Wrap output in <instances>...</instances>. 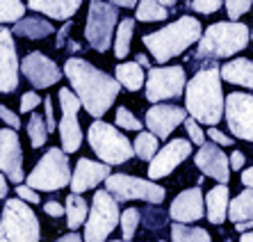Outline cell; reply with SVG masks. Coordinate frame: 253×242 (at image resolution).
<instances>
[{"instance_id": "cell-1", "label": "cell", "mask_w": 253, "mask_h": 242, "mask_svg": "<svg viewBox=\"0 0 253 242\" xmlns=\"http://www.w3.org/2000/svg\"><path fill=\"white\" fill-rule=\"evenodd\" d=\"M62 71L69 78L71 92L80 98L84 110L96 117V121L114 105L121 89L117 78L107 76L105 71L96 69L91 62L83 57H69Z\"/></svg>"}, {"instance_id": "cell-2", "label": "cell", "mask_w": 253, "mask_h": 242, "mask_svg": "<svg viewBox=\"0 0 253 242\" xmlns=\"http://www.w3.org/2000/svg\"><path fill=\"white\" fill-rule=\"evenodd\" d=\"M185 110L189 117L217 128L226 114V96L221 89V66L217 62L201 66L185 89Z\"/></svg>"}, {"instance_id": "cell-3", "label": "cell", "mask_w": 253, "mask_h": 242, "mask_svg": "<svg viewBox=\"0 0 253 242\" xmlns=\"http://www.w3.org/2000/svg\"><path fill=\"white\" fill-rule=\"evenodd\" d=\"M201 39H203V25H201V21L185 14V16L176 18L173 23L165 25L162 30H155V32L144 35L141 42H144V46L148 48L151 57L158 64H167L169 59H173L176 55H183L189 46H194Z\"/></svg>"}, {"instance_id": "cell-4", "label": "cell", "mask_w": 253, "mask_h": 242, "mask_svg": "<svg viewBox=\"0 0 253 242\" xmlns=\"http://www.w3.org/2000/svg\"><path fill=\"white\" fill-rule=\"evenodd\" d=\"M249 39H251V30L244 23H233V21H219V23H212L210 28L203 32V39L199 42L192 62H203V59H210V62H217V59H226L237 55L240 50L249 46Z\"/></svg>"}, {"instance_id": "cell-5", "label": "cell", "mask_w": 253, "mask_h": 242, "mask_svg": "<svg viewBox=\"0 0 253 242\" xmlns=\"http://www.w3.org/2000/svg\"><path fill=\"white\" fill-rule=\"evenodd\" d=\"M42 226L35 210L21 199H7L0 215V242H39Z\"/></svg>"}, {"instance_id": "cell-6", "label": "cell", "mask_w": 253, "mask_h": 242, "mask_svg": "<svg viewBox=\"0 0 253 242\" xmlns=\"http://www.w3.org/2000/svg\"><path fill=\"white\" fill-rule=\"evenodd\" d=\"M87 140H89V146L94 148V153L107 167L124 165V162H128L135 155V146H132V142L128 137L119 128H114L112 124H105L100 119L89 126Z\"/></svg>"}, {"instance_id": "cell-7", "label": "cell", "mask_w": 253, "mask_h": 242, "mask_svg": "<svg viewBox=\"0 0 253 242\" xmlns=\"http://www.w3.org/2000/svg\"><path fill=\"white\" fill-rule=\"evenodd\" d=\"M73 171L69 167V155L62 148L53 146L42 155L37 167L28 174V188L42 190V192H57V190L71 185Z\"/></svg>"}, {"instance_id": "cell-8", "label": "cell", "mask_w": 253, "mask_h": 242, "mask_svg": "<svg viewBox=\"0 0 253 242\" xmlns=\"http://www.w3.org/2000/svg\"><path fill=\"white\" fill-rule=\"evenodd\" d=\"M119 23L121 21H119V12H117V7H114V2H100V0L89 2L87 23H84L87 44L94 50H98V53L110 50Z\"/></svg>"}, {"instance_id": "cell-9", "label": "cell", "mask_w": 253, "mask_h": 242, "mask_svg": "<svg viewBox=\"0 0 253 242\" xmlns=\"http://www.w3.org/2000/svg\"><path fill=\"white\" fill-rule=\"evenodd\" d=\"M119 222H121L119 201L107 190H96L89 219L84 224V242H105Z\"/></svg>"}, {"instance_id": "cell-10", "label": "cell", "mask_w": 253, "mask_h": 242, "mask_svg": "<svg viewBox=\"0 0 253 242\" xmlns=\"http://www.w3.org/2000/svg\"><path fill=\"white\" fill-rule=\"evenodd\" d=\"M105 190L117 201H130L139 199L151 206H160L167 196V190L162 185L148 181V178H137L130 174H112L105 181Z\"/></svg>"}, {"instance_id": "cell-11", "label": "cell", "mask_w": 253, "mask_h": 242, "mask_svg": "<svg viewBox=\"0 0 253 242\" xmlns=\"http://www.w3.org/2000/svg\"><path fill=\"white\" fill-rule=\"evenodd\" d=\"M187 76L183 66H153L146 76V98L155 105L162 100L180 98L187 89Z\"/></svg>"}, {"instance_id": "cell-12", "label": "cell", "mask_w": 253, "mask_h": 242, "mask_svg": "<svg viewBox=\"0 0 253 242\" xmlns=\"http://www.w3.org/2000/svg\"><path fill=\"white\" fill-rule=\"evenodd\" d=\"M59 107H62V119L57 121V130L59 140H62V151L69 155L76 153L83 144V128L78 124V110L83 107V103L71 89L62 87L59 89Z\"/></svg>"}, {"instance_id": "cell-13", "label": "cell", "mask_w": 253, "mask_h": 242, "mask_svg": "<svg viewBox=\"0 0 253 242\" xmlns=\"http://www.w3.org/2000/svg\"><path fill=\"white\" fill-rule=\"evenodd\" d=\"M226 126L230 135L244 142H253V94L233 92L226 96Z\"/></svg>"}, {"instance_id": "cell-14", "label": "cell", "mask_w": 253, "mask_h": 242, "mask_svg": "<svg viewBox=\"0 0 253 242\" xmlns=\"http://www.w3.org/2000/svg\"><path fill=\"white\" fill-rule=\"evenodd\" d=\"M21 73L28 78V83L35 89H48L50 85L59 83L64 71L39 50H32L21 59Z\"/></svg>"}, {"instance_id": "cell-15", "label": "cell", "mask_w": 253, "mask_h": 242, "mask_svg": "<svg viewBox=\"0 0 253 242\" xmlns=\"http://www.w3.org/2000/svg\"><path fill=\"white\" fill-rule=\"evenodd\" d=\"M189 153H192V142H189V140H183V137L171 140V142L160 148L158 155L151 160V165H148V181L158 183V178L169 176L176 167L183 165V160L189 158Z\"/></svg>"}, {"instance_id": "cell-16", "label": "cell", "mask_w": 253, "mask_h": 242, "mask_svg": "<svg viewBox=\"0 0 253 242\" xmlns=\"http://www.w3.org/2000/svg\"><path fill=\"white\" fill-rule=\"evenodd\" d=\"M21 62L16 55L14 32L0 25V94H12L18 87Z\"/></svg>"}, {"instance_id": "cell-17", "label": "cell", "mask_w": 253, "mask_h": 242, "mask_svg": "<svg viewBox=\"0 0 253 242\" xmlns=\"http://www.w3.org/2000/svg\"><path fill=\"white\" fill-rule=\"evenodd\" d=\"M0 171L7 178H12V183H21L23 178V148H21V140L18 133L12 128L0 130Z\"/></svg>"}, {"instance_id": "cell-18", "label": "cell", "mask_w": 253, "mask_h": 242, "mask_svg": "<svg viewBox=\"0 0 253 242\" xmlns=\"http://www.w3.org/2000/svg\"><path fill=\"white\" fill-rule=\"evenodd\" d=\"M189 112L180 105H153L148 107L144 124H146L148 133H153L158 140H167L176 130V126H185Z\"/></svg>"}, {"instance_id": "cell-19", "label": "cell", "mask_w": 253, "mask_h": 242, "mask_svg": "<svg viewBox=\"0 0 253 242\" xmlns=\"http://www.w3.org/2000/svg\"><path fill=\"white\" fill-rule=\"evenodd\" d=\"M203 215H206V194H203V190L199 185L183 190L169 208V217L176 224H185V226L192 224V222H199Z\"/></svg>"}, {"instance_id": "cell-20", "label": "cell", "mask_w": 253, "mask_h": 242, "mask_svg": "<svg viewBox=\"0 0 253 242\" xmlns=\"http://www.w3.org/2000/svg\"><path fill=\"white\" fill-rule=\"evenodd\" d=\"M194 162L206 176L219 181V185H226L230 178V158L217 146L214 142H206L194 155Z\"/></svg>"}, {"instance_id": "cell-21", "label": "cell", "mask_w": 253, "mask_h": 242, "mask_svg": "<svg viewBox=\"0 0 253 242\" xmlns=\"http://www.w3.org/2000/svg\"><path fill=\"white\" fill-rule=\"evenodd\" d=\"M110 176H112V171H110L107 165L94 162V160H87V158H80L76 169H73L71 190H73V194H80V192H87V190H94L96 185L107 181Z\"/></svg>"}, {"instance_id": "cell-22", "label": "cell", "mask_w": 253, "mask_h": 242, "mask_svg": "<svg viewBox=\"0 0 253 242\" xmlns=\"http://www.w3.org/2000/svg\"><path fill=\"white\" fill-rule=\"evenodd\" d=\"M228 206H230L228 188H226V185L212 188L206 194V217H208V222L214 224V226L224 224L226 219H228Z\"/></svg>"}, {"instance_id": "cell-23", "label": "cell", "mask_w": 253, "mask_h": 242, "mask_svg": "<svg viewBox=\"0 0 253 242\" xmlns=\"http://www.w3.org/2000/svg\"><path fill=\"white\" fill-rule=\"evenodd\" d=\"M221 80L237 87L253 89V62L247 57H235L221 66Z\"/></svg>"}, {"instance_id": "cell-24", "label": "cell", "mask_w": 253, "mask_h": 242, "mask_svg": "<svg viewBox=\"0 0 253 242\" xmlns=\"http://www.w3.org/2000/svg\"><path fill=\"white\" fill-rule=\"evenodd\" d=\"M30 9L39 14H46L48 18H55V21H66L69 23L71 16L78 12L80 7V0H46V2H39V0H32L30 2Z\"/></svg>"}, {"instance_id": "cell-25", "label": "cell", "mask_w": 253, "mask_h": 242, "mask_svg": "<svg viewBox=\"0 0 253 242\" xmlns=\"http://www.w3.org/2000/svg\"><path fill=\"white\" fill-rule=\"evenodd\" d=\"M12 32L16 37H25V39H43V37L53 35L55 28L48 18L39 16V14H30V16H25L23 21H18L14 25Z\"/></svg>"}, {"instance_id": "cell-26", "label": "cell", "mask_w": 253, "mask_h": 242, "mask_svg": "<svg viewBox=\"0 0 253 242\" xmlns=\"http://www.w3.org/2000/svg\"><path fill=\"white\" fill-rule=\"evenodd\" d=\"M114 78L119 80L121 87H126L128 92H137L146 85V76H144V69H141L137 62H121L114 71Z\"/></svg>"}, {"instance_id": "cell-27", "label": "cell", "mask_w": 253, "mask_h": 242, "mask_svg": "<svg viewBox=\"0 0 253 242\" xmlns=\"http://www.w3.org/2000/svg\"><path fill=\"white\" fill-rule=\"evenodd\" d=\"M228 219L233 224H242L253 219V190L244 188L228 206Z\"/></svg>"}, {"instance_id": "cell-28", "label": "cell", "mask_w": 253, "mask_h": 242, "mask_svg": "<svg viewBox=\"0 0 253 242\" xmlns=\"http://www.w3.org/2000/svg\"><path fill=\"white\" fill-rule=\"evenodd\" d=\"M89 203L83 199L80 194H73L71 192L66 196V224H69L71 231H76L78 226H83L84 222L89 219Z\"/></svg>"}, {"instance_id": "cell-29", "label": "cell", "mask_w": 253, "mask_h": 242, "mask_svg": "<svg viewBox=\"0 0 253 242\" xmlns=\"http://www.w3.org/2000/svg\"><path fill=\"white\" fill-rule=\"evenodd\" d=\"M132 32H135V18H121V23L114 35V55L124 59L130 53V42H132Z\"/></svg>"}, {"instance_id": "cell-30", "label": "cell", "mask_w": 253, "mask_h": 242, "mask_svg": "<svg viewBox=\"0 0 253 242\" xmlns=\"http://www.w3.org/2000/svg\"><path fill=\"white\" fill-rule=\"evenodd\" d=\"M171 242H212V238L201 226L173 224L171 226Z\"/></svg>"}, {"instance_id": "cell-31", "label": "cell", "mask_w": 253, "mask_h": 242, "mask_svg": "<svg viewBox=\"0 0 253 242\" xmlns=\"http://www.w3.org/2000/svg\"><path fill=\"white\" fill-rule=\"evenodd\" d=\"M169 12L162 2H155V0H141L137 5L135 18L137 21H144V23H155V21H167Z\"/></svg>"}, {"instance_id": "cell-32", "label": "cell", "mask_w": 253, "mask_h": 242, "mask_svg": "<svg viewBox=\"0 0 253 242\" xmlns=\"http://www.w3.org/2000/svg\"><path fill=\"white\" fill-rule=\"evenodd\" d=\"M132 146H135V155H139V160H151L158 155V137L153 135V133H148V130H141L139 135H137V140L132 142Z\"/></svg>"}, {"instance_id": "cell-33", "label": "cell", "mask_w": 253, "mask_h": 242, "mask_svg": "<svg viewBox=\"0 0 253 242\" xmlns=\"http://www.w3.org/2000/svg\"><path fill=\"white\" fill-rule=\"evenodd\" d=\"M28 135H30V142L35 148H42L46 144L50 130H48L46 119L39 117V114H30V121H28Z\"/></svg>"}, {"instance_id": "cell-34", "label": "cell", "mask_w": 253, "mask_h": 242, "mask_svg": "<svg viewBox=\"0 0 253 242\" xmlns=\"http://www.w3.org/2000/svg\"><path fill=\"white\" fill-rule=\"evenodd\" d=\"M25 18V5L18 0H0V23H14Z\"/></svg>"}, {"instance_id": "cell-35", "label": "cell", "mask_w": 253, "mask_h": 242, "mask_svg": "<svg viewBox=\"0 0 253 242\" xmlns=\"http://www.w3.org/2000/svg\"><path fill=\"white\" fill-rule=\"evenodd\" d=\"M139 219H141V213L137 208H126L121 213V231H124V240L130 242L132 236H135L137 226H139Z\"/></svg>"}, {"instance_id": "cell-36", "label": "cell", "mask_w": 253, "mask_h": 242, "mask_svg": "<svg viewBox=\"0 0 253 242\" xmlns=\"http://www.w3.org/2000/svg\"><path fill=\"white\" fill-rule=\"evenodd\" d=\"M117 124L121 126L124 130H137V133H141V128H144V121H139V119L135 117V114L130 112L128 107H117Z\"/></svg>"}, {"instance_id": "cell-37", "label": "cell", "mask_w": 253, "mask_h": 242, "mask_svg": "<svg viewBox=\"0 0 253 242\" xmlns=\"http://www.w3.org/2000/svg\"><path fill=\"white\" fill-rule=\"evenodd\" d=\"M251 7H253L251 0H228V2H226V12H228L230 21L237 23V18H240L242 14H247Z\"/></svg>"}, {"instance_id": "cell-38", "label": "cell", "mask_w": 253, "mask_h": 242, "mask_svg": "<svg viewBox=\"0 0 253 242\" xmlns=\"http://www.w3.org/2000/svg\"><path fill=\"white\" fill-rule=\"evenodd\" d=\"M185 130H187V135H189V142H194L196 146H203L206 144V133H203V128L199 126V121H194V119L189 117L187 121H185Z\"/></svg>"}, {"instance_id": "cell-39", "label": "cell", "mask_w": 253, "mask_h": 242, "mask_svg": "<svg viewBox=\"0 0 253 242\" xmlns=\"http://www.w3.org/2000/svg\"><path fill=\"white\" fill-rule=\"evenodd\" d=\"M219 7H221L219 0H192L189 2V9H194L199 14H212V12H217Z\"/></svg>"}, {"instance_id": "cell-40", "label": "cell", "mask_w": 253, "mask_h": 242, "mask_svg": "<svg viewBox=\"0 0 253 242\" xmlns=\"http://www.w3.org/2000/svg\"><path fill=\"white\" fill-rule=\"evenodd\" d=\"M37 105H43L42 96L37 94V92H25L21 96V112H32Z\"/></svg>"}, {"instance_id": "cell-41", "label": "cell", "mask_w": 253, "mask_h": 242, "mask_svg": "<svg viewBox=\"0 0 253 242\" xmlns=\"http://www.w3.org/2000/svg\"><path fill=\"white\" fill-rule=\"evenodd\" d=\"M16 196L21 201H25V203H30V206H35V203L42 201V196L37 194V190L28 188V185H16Z\"/></svg>"}, {"instance_id": "cell-42", "label": "cell", "mask_w": 253, "mask_h": 242, "mask_svg": "<svg viewBox=\"0 0 253 242\" xmlns=\"http://www.w3.org/2000/svg\"><path fill=\"white\" fill-rule=\"evenodd\" d=\"M0 119H2V124H7L12 130H18L21 128V119H18L16 112H12L7 105H0Z\"/></svg>"}, {"instance_id": "cell-43", "label": "cell", "mask_w": 253, "mask_h": 242, "mask_svg": "<svg viewBox=\"0 0 253 242\" xmlns=\"http://www.w3.org/2000/svg\"><path fill=\"white\" fill-rule=\"evenodd\" d=\"M206 135H208V140H210V142H214L217 146H230V144H233V140H230L226 133H221L219 128H210Z\"/></svg>"}, {"instance_id": "cell-44", "label": "cell", "mask_w": 253, "mask_h": 242, "mask_svg": "<svg viewBox=\"0 0 253 242\" xmlns=\"http://www.w3.org/2000/svg\"><path fill=\"white\" fill-rule=\"evenodd\" d=\"M43 213L50 215V217H62V215H66V208L62 203H57V201H46L43 203Z\"/></svg>"}, {"instance_id": "cell-45", "label": "cell", "mask_w": 253, "mask_h": 242, "mask_svg": "<svg viewBox=\"0 0 253 242\" xmlns=\"http://www.w3.org/2000/svg\"><path fill=\"white\" fill-rule=\"evenodd\" d=\"M230 169L244 171V153L242 151H233L230 153Z\"/></svg>"}, {"instance_id": "cell-46", "label": "cell", "mask_w": 253, "mask_h": 242, "mask_svg": "<svg viewBox=\"0 0 253 242\" xmlns=\"http://www.w3.org/2000/svg\"><path fill=\"white\" fill-rule=\"evenodd\" d=\"M71 28H73V23H71V21H69V23H64V28H62V30H57V42H55V46H57V48H62V46H64V42H66V39H69V32H71Z\"/></svg>"}, {"instance_id": "cell-47", "label": "cell", "mask_w": 253, "mask_h": 242, "mask_svg": "<svg viewBox=\"0 0 253 242\" xmlns=\"http://www.w3.org/2000/svg\"><path fill=\"white\" fill-rule=\"evenodd\" d=\"M242 183H244V188L253 190V167H249V169L242 171Z\"/></svg>"}, {"instance_id": "cell-48", "label": "cell", "mask_w": 253, "mask_h": 242, "mask_svg": "<svg viewBox=\"0 0 253 242\" xmlns=\"http://www.w3.org/2000/svg\"><path fill=\"white\" fill-rule=\"evenodd\" d=\"M9 178L5 176V174H0V199H5L7 192H9V183H7Z\"/></svg>"}, {"instance_id": "cell-49", "label": "cell", "mask_w": 253, "mask_h": 242, "mask_svg": "<svg viewBox=\"0 0 253 242\" xmlns=\"http://www.w3.org/2000/svg\"><path fill=\"white\" fill-rule=\"evenodd\" d=\"M55 242H84L83 238H80V233H66V236H62L59 240Z\"/></svg>"}, {"instance_id": "cell-50", "label": "cell", "mask_w": 253, "mask_h": 242, "mask_svg": "<svg viewBox=\"0 0 253 242\" xmlns=\"http://www.w3.org/2000/svg\"><path fill=\"white\" fill-rule=\"evenodd\" d=\"M235 229L240 231V233H249V231H253V219H249V222H242V224H235Z\"/></svg>"}, {"instance_id": "cell-51", "label": "cell", "mask_w": 253, "mask_h": 242, "mask_svg": "<svg viewBox=\"0 0 253 242\" xmlns=\"http://www.w3.org/2000/svg\"><path fill=\"white\" fill-rule=\"evenodd\" d=\"M135 62L141 66V69H148V71H151V62H148V57H146V55H137V57H135Z\"/></svg>"}, {"instance_id": "cell-52", "label": "cell", "mask_w": 253, "mask_h": 242, "mask_svg": "<svg viewBox=\"0 0 253 242\" xmlns=\"http://www.w3.org/2000/svg\"><path fill=\"white\" fill-rule=\"evenodd\" d=\"M114 7H124V9H130V7H137V2H132V0H114Z\"/></svg>"}, {"instance_id": "cell-53", "label": "cell", "mask_w": 253, "mask_h": 242, "mask_svg": "<svg viewBox=\"0 0 253 242\" xmlns=\"http://www.w3.org/2000/svg\"><path fill=\"white\" fill-rule=\"evenodd\" d=\"M240 242H253V231H249V233H242Z\"/></svg>"}, {"instance_id": "cell-54", "label": "cell", "mask_w": 253, "mask_h": 242, "mask_svg": "<svg viewBox=\"0 0 253 242\" xmlns=\"http://www.w3.org/2000/svg\"><path fill=\"white\" fill-rule=\"evenodd\" d=\"M162 5H165L167 9H169V7H176V2H173V0H165V2H162Z\"/></svg>"}, {"instance_id": "cell-55", "label": "cell", "mask_w": 253, "mask_h": 242, "mask_svg": "<svg viewBox=\"0 0 253 242\" xmlns=\"http://www.w3.org/2000/svg\"><path fill=\"white\" fill-rule=\"evenodd\" d=\"M112 242H126V240H112Z\"/></svg>"}, {"instance_id": "cell-56", "label": "cell", "mask_w": 253, "mask_h": 242, "mask_svg": "<svg viewBox=\"0 0 253 242\" xmlns=\"http://www.w3.org/2000/svg\"><path fill=\"white\" fill-rule=\"evenodd\" d=\"M251 42H253V30H251Z\"/></svg>"}]
</instances>
